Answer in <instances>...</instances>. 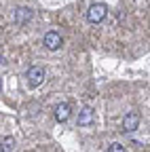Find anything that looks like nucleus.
Here are the masks:
<instances>
[{"label": "nucleus", "mask_w": 150, "mask_h": 152, "mask_svg": "<svg viewBox=\"0 0 150 152\" xmlns=\"http://www.w3.org/2000/svg\"><path fill=\"white\" fill-rule=\"evenodd\" d=\"M106 15H108V7L104 2H95V4H91L89 11H87V21L89 23H100V21H104Z\"/></svg>", "instance_id": "nucleus-1"}, {"label": "nucleus", "mask_w": 150, "mask_h": 152, "mask_svg": "<svg viewBox=\"0 0 150 152\" xmlns=\"http://www.w3.org/2000/svg\"><path fill=\"white\" fill-rule=\"evenodd\" d=\"M26 78H28L30 87H38V85L45 80V70H42L40 66H32V68H28V72H26Z\"/></svg>", "instance_id": "nucleus-2"}, {"label": "nucleus", "mask_w": 150, "mask_h": 152, "mask_svg": "<svg viewBox=\"0 0 150 152\" xmlns=\"http://www.w3.org/2000/svg\"><path fill=\"white\" fill-rule=\"evenodd\" d=\"M45 47L49 49V51H57L59 47H61V36L57 34V32H47L45 34Z\"/></svg>", "instance_id": "nucleus-3"}, {"label": "nucleus", "mask_w": 150, "mask_h": 152, "mask_svg": "<svg viewBox=\"0 0 150 152\" xmlns=\"http://www.w3.org/2000/svg\"><path fill=\"white\" fill-rule=\"evenodd\" d=\"M138 125H140V114H138V112H129L127 116L123 118V131H127V133L135 131Z\"/></svg>", "instance_id": "nucleus-4"}, {"label": "nucleus", "mask_w": 150, "mask_h": 152, "mask_svg": "<svg viewBox=\"0 0 150 152\" xmlns=\"http://www.w3.org/2000/svg\"><path fill=\"white\" fill-rule=\"evenodd\" d=\"M93 121H95V112H93L91 108H83L80 114H78V125L80 127H89Z\"/></svg>", "instance_id": "nucleus-5"}, {"label": "nucleus", "mask_w": 150, "mask_h": 152, "mask_svg": "<svg viewBox=\"0 0 150 152\" xmlns=\"http://www.w3.org/2000/svg\"><path fill=\"white\" fill-rule=\"evenodd\" d=\"M70 114H72V110H70L68 104H59L55 108V118H57V123H66L70 118Z\"/></svg>", "instance_id": "nucleus-6"}, {"label": "nucleus", "mask_w": 150, "mask_h": 152, "mask_svg": "<svg viewBox=\"0 0 150 152\" xmlns=\"http://www.w3.org/2000/svg\"><path fill=\"white\" fill-rule=\"evenodd\" d=\"M15 21L17 23H26V21H30L32 19V9H26V7H21V9H17L15 11Z\"/></svg>", "instance_id": "nucleus-7"}, {"label": "nucleus", "mask_w": 150, "mask_h": 152, "mask_svg": "<svg viewBox=\"0 0 150 152\" xmlns=\"http://www.w3.org/2000/svg\"><path fill=\"white\" fill-rule=\"evenodd\" d=\"M15 148V140L11 137V135H7L2 142H0V152H9V150H13Z\"/></svg>", "instance_id": "nucleus-8"}, {"label": "nucleus", "mask_w": 150, "mask_h": 152, "mask_svg": "<svg viewBox=\"0 0 150 152\" xmlns=\"http://www.w3.org/2000/svg\"><path fill=\"white\" fill-rule=\"evenodd\" d=\"M108 150H110V152H123V150H125V146H123V144H119V142H114V144H110V146H108Z\"/></svg>", "instance_id": "nucleus-9"}]
</instances>
